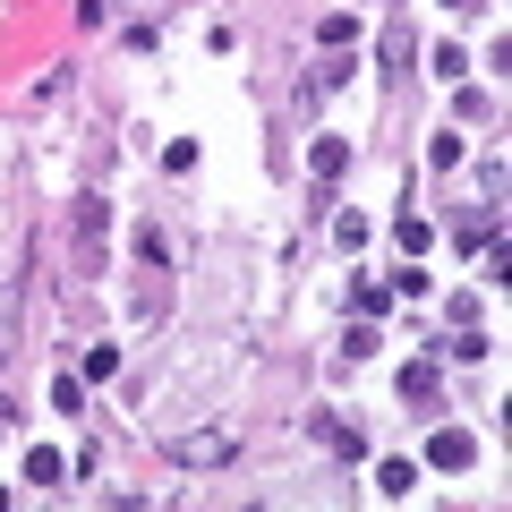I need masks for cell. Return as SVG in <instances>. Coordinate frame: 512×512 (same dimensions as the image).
I'll use <instances>...</instances> for the list:
<instances>
[{"label":"cell","instance_id":"obj_1","mask_svg":"<svg viewBox=\"0 0 512 512\" xmlns=\"http://www.w3.org/2000/svg\"><path fill=\"white\" fill-rule=\"evenodd\" d=\"M231 453H239L231 427H188V436L171 444V461H180V470H214V461H231Z\"/></svg>","mask_w":512,"mask_h":512},{"label":"cell","instance_id":"obj_2","mask_svg":"<svg viewBox=\"0 0 512 512\" xmlns=\"http://www.w3.org/2000/svg\"><path fill=\"white\" fill-rule=\"evenodd\" d=\"M427 461H436V470H470V461H478V436H470V427H444V436L427 444Z\"/></svg>","mask_w":512,"mask_h":512},{"label":"cell","instance_id":"obj_3","mask_svg":"<svg viewBox=\"0 0 512 512\" xmlns=\"http://www.w3.org/2000/svg\"><path fill=\"white\" fill-rule=\"evenodd\" d=\"M308 163H316V180H333V171L350 163V146H342V137H316V154H308Z\"/></svg>","mask_w":512,"mask_h":512},{"label":"cell","instance_id":"obj_4","mask_svg":"<svg viewBox=\"0 0 512 512\" xmlns=\"http://www.w3.org/2000/svg\"><path fill=\"white\" fill-rule=\"evenodd\" d=\"M427 393H436V367L410 359V367H402V402H427Z\"/></svg>","mask_w":512,"mask_h":512},{"label":"cell","instance_id":"obj_5","mask_svg":"<svg viewBox=\"0 0 512 512\" xmlns=\"http://www.w3.org/2000/svg\"><path fill=\"white\" fill-rule=\"evenodd\" d=\"M410 478H419V461H384L376 487H384V495H410Z\"/></svg>","mask_w":512,"mask_h":512},{"label":"cell","instance_id":"obj_6","mask_svg":"<svg viewBox=\"0 0 512 512\" xmlns=\"http://www.w3.org/2000/svg\"><path fill=\"white\" fill-rule=\"evenodd\" d=\"M77 239H86V248L103 239V197H77Z\"/></svg>","mask_w":512,"mask_h":512},{"label":"cell","instance_id":"obj_7","mask_svg":"<svg viewBox=\"0 0 512 512\" xmlns=\"http://www.w3.org/2000/svg\"><path fill=\"white\" fill-rule=\"evenodd\" d=\"M26 478H35V487H60V453H52V444H43V453H26Z\"/></svg>","mask_w":512,"mask_h":512},{"label":"cell","instance_id":"obj_8","mask_svg":"<svg viewBox=\"0 0 512 512\" xmlns=\"http://www.w3.org/2000/svg\"><path fill=\"white\" fill-rule=\"evenodd\" d=\"M77 18H86V26H103V0H77Z\"/></svg>","mask_w":512,"mask_h":512},{"label":"cell","instance_id":"obj_9","mask_svg":"<svg viewBox=\"0 0 512 512\" xmlns=\"http://www.w3.org/2000/svg\"><path fill=\"white\" fill-rule=\"evenodd\" d=\"M0 427H9V410H0Z\"/></svg>","mask_w":512,"mask_h":512}]
</instances>
